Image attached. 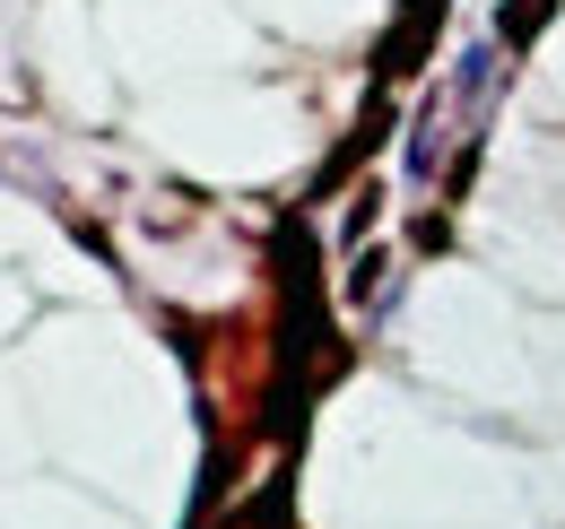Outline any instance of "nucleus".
<instances>
[{
  "mask_svg": "<svg viewBox=\"0 0 565 529\" xmlns=\"http://www.w3.org/2000/svg\"><path fill=\"white\" fill-rule=\"evenodd\" d=\"M495 78H504V53H495L488 35L452 62V78L435 87V105L418 114V139H409V174H435L452 148H470V131L488 122V105H495Z\"/></svg>",
  "mask_w": 565,
  "mask_h": 529,
  "instance_id": "f257e3e1",
  "label": "nucleus"
}]
</instances>
